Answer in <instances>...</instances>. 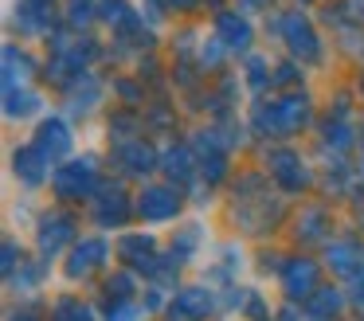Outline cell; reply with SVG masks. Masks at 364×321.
<instances>
[{
	"mask_svg": "<svg viewBox=\"0 0 364 321\" xmlns=\"http://www.w3.org/2000/svg\"><path fill=\"white\" fill-rule=\"evenodd\" d=\"M306 122H309V102L301 98V94H282L278 102H270V106H259V114H255V125H259V133H274V137L301 130Z\"/></svg>",
	"mask_w": 364,
	"mask_h": 321,
	"instance_id": "obj_1",
	"label": "cell"
},
{
	"mask_svg": "<svg viewBox=\"0 0 364 321\" xmlns=\"http://www.w3.org/2000/svg\"><path fill=\"white\" fill-rule=\"evenodd\" d=\"M95 184H98L95 161H71V164L51 172V188H55V196H63V200H87V196L95 192Z\"/></svg>",
	"mask_w": 364,
	"mask_h": 321,
	"instance_id": "obj_2",
	"label": "cell"
},
{
	"mask_svg": "<svg viewBox=\"0 0 364 321\" xmlns=\"http://www.w3.org/2000/svg\"><path fill=\"white\" fill-rule=\"evenodd\" d=\"M282 39H286V47H290L294 59H301V63L321 59V39H317L314 23H309L301 12H286L282 16Z\"/></svg>",
	"mask_w": 364,
	"mask_h": 321,
	"instance_id": "obj_3",
	"label": "cell"
},
{
	"mask_svg": "<svg viewBox=\"0 0 364 321\" xmlns=\"http://www.w3.org/2000/svg\"><path fill=\"white\" fill-rule=\"evenodd\" d=\"M176 211H181V192L168 184H149L141 188V196H137V216L141 219H173Z\"/></svg>",
	"mask_w": 364,
	"mask_h": 321,
	"instance_id": "obj_4",
	"label": "cell"
},
{
	"mask_svg": "<svg viewBox=\"0 0 364 321\" xmlns=\"http://www.w3.org/2000/svg\"><path fill=\"white\" fill-rule=\"evenodd\" d=\"M75 235V219L63 216V211H51V216L40 219V235H36V243H40V255L43 258H55L59 251H63V243H71Z\"/></svg>",
	"mask_w": 364,
	"mask_h": 321,
	"instance_id": "obj_5",
	"label": "cell"
},
{
	"mask_svg": "<svg viewBox=\"0 0 364 321\" xmlns=\"http://www.w3.org/2000/svg\"><path fill=\"white\" fill-rule=\"evenodd\" d=\"M215 298L208 294L204 286H188L181 290V294L173 298V305H168V321H204L208 313H212Z\"/></svg>",
	"mask_w": 364,
	"mask_h": 321,
	"instance_id": "obj_6",
	"label": "cell"
},
{
	"mask_svg": "<svg viewBox=\"0 0 364 321\" xmlns=\"http://www.w3.org/2000/svg\"><path fill=\"white\" fill-rule=\"evenodd\" d=\"M36 149H40L51 164L63 161V157L71 153V130H67V122H59V117H43L40 130H36Z\"/></svg>",
	"mask_w": 364,
	"mask_h": 321,
	"instance_id": "obj_7",
	"label": "cell"
},
{
	"mask_svg": "<svg viewBox=\"0 0 364 321\" xmlns=\"http://www.w3.org/2000/svg\"><path fill=\"white\" fill-rule=\"evenodd\" d=\"M282 290L298 302V298H314L317 294V266L309 258H294V263L282 266Z\"/></svg>",
	"mask_w": 364,
	"mask_h": 321,
	"instance_id": "obj_8",
	"label": "cell"
},
{
	"mask_svg": "<svg viewBox=\"0 0 364 321\" xmlns=\"http://www.w3.org/2000/svg\"><path fill=\"white\" fill-rule=\"evenodd\" d=\"M118 255L134 270H157V243H153V235H126V239H118Z\"/></svg>",
	"mask_w": 364,
	"mask_h": 321,
	"instance_id": "obj_9",
	"label": "cell"
},
{
	"mask_svg": "<svg viewBox=\"0 0 364 321\" xmlns=\"http://www.w3.org/2000/svg\"><path fill=\"white\" fill-rule=\"evenodd\" d=\"M215 36H220V43L228 47V51H247L255 31H251V23H247V16L220 12V16H215Z\"/></svg>",
	"mask_w": 364,
	"mask_h": 321,
	"instance_id": "obj_10",
	"label": "cell"
},
{
	"mask_svg": "<svg viewBox=\"0 0 364 321\" xmlns=\"http://www.w3.org/2000/svg\"><path fill=\"white\" fill-rule=\"evenodd\" d=\"M267 164H270V172H274L278 184L290 188V192H294V188H301V184L309 180V177H306V164H301V157L290 153V149H274Z\"/></svg>",
	"mask_w": 364,
	"mask_h": 321,
	"instance_id": "obj_11",
	"label": "cell"
},
{
	"mask_svg": "<svg viewBox=\"0 0 364 321\" xmlns=\"http://www.w3.org/2000/svg\"><path fill=\"white\" fill-rule=\"evenodd\" d=\"M118 164L126 172H134V177H145V172H153V164H157V153H153L149 141L129 137L126 145H118Z\"/></svg>",
	"mask_w": 364,
	"mask_h": 321,
	"instance_id": "obj_12",
	"label": "cell"
},
{
	"mask_svg": "<svg viewBox=\"0 0 364 321\" xmlns=\"http://www.w3.org/2000/svg\"><path fill=\"white\" fill-rule=\"evenodd\" d=\"M102 258H106V243L102 239H82V243H75L71 258H67V274H71V278L90 274L98 263H102Z\"/></svg>",
	"mask_w": 364,
	"mask_h": 321,
	"instance_id": "obj_13",
	"label": "cell"
},
{
	"mask_svg": "<svg viewBox=\"0 0 364 321\" xmlns=\"http://www.w3.org/2000/svg\"><path fill=\"white\" fill-rule=\"evenodd\" d=\"M12 164H16V177L24 180V184H43V177H48V157L40 153L36 145H24V149H16V157H12Z\"/></svg>",
	"mask_w": 364,
	"mask_h": 321,
	"instance_id": "obj_14",
	"label": "cell"
},
{
	"mask_svg": "<svg viewBox=\"0 0 364 321\" xmlns=\"http://www.w3.org/2000/svg\"><path fill=\"white\" fill-rule=\"evenodd\" d=\"M95 216H98V223H102V227H110V223H126V216H129L126 192H122V188H106L102 200L95 204Z\"/></svg>",
	"mask_w": 364,
	"mask_h": 321,
	"instance_id": "obj_15",
	"label": "cell"
},
{
	"mask_svg": "<svg viewBox=\"0 0 364 321\" xmlns=\"http://www.w3.org/2000/svg\"><path fill=\"white\" fill-rule=\"evenodd\" d=\"M32 59H28L20 47H4V90H16V83H28L32 78Z\"/></svg>",
	"mask_w": 364,
	"mask_h": 321,
	"instance_id": "obj_16",
	"label": "cell"
},
{
	"mask_svg": "<svg viewBox=\"0 0 364 321\" xmlns=\"http://www.w3.org/2000/svg\"><path fill=\"white\" fill-rule=\"evenodd\" d=\"M48 16H51V0H24V4L16 8V23L24 31L48 28Z\"/></svg>",
	"mask_w": 364,
	"mask_h": 321,
	"instance_id": "obj_17",
	"label": "cell"
},
{
	"mask_svg": "<svg viewBox=\"0 0 364 321\" xmlns=\"http://www.w3.org/2000/svg\"><path fill=\"white\" fill-rule=\"evenodd\" d=\"M161 164H165V172L173 180H181V184H188V180H192V153H188V149H168Z\"/></svg>",
	"mask_w": 364,
	"mask_h": 321,
	"instance_id": "obj_18",
	"label": "cell"
},
{
	"mask_svg": "<svg viewBox=\"0 0 364 321\" xmlns=\"http://www.w3.org/2000/svg\"><path fill=\"white\" fill-rule=\"evenodd\" d=\"M337 310H341V294H337V290H317V294L309 298V313H314V321L337 317Z\"/></svg>",
	"mask_w": 364,
	"mask_h": 321,
	"instance_id": "obj_19",
	"label": "cell"
},
{
	"mask_svg": "<svg viewBox=\"0 0 364 321\" xmlns=\"http://www.w3.org/2000/svg\"><path fill=\"white\" fill-rule=\"evenodd\" d=\"M4 114L9 117H28V114H36V106H40V98H36L32 90H4Z\"/></svg>",
	"mask_w": 364,
	"mask_h": 321,
	"instance_id": "obj_20",
	"label": "cell"
},
{
	"mask_svg": "<svg viewBox=\"0 0 364 321\" xmlns=\"http://www.w3.org/2000/svg\"><path fill=\"white\" fill-rule=\"evenodd\" d=\"M329 266L337 274H353L356 270V247L353 243H337V247H329Z\"/></svg>",
	"mask_w": 364,
	"mask_h": 321,
	"instance_id": "obj_21",
	"label": "cell"
},
{
	"mask_svg": "<svg viewBox=\"0 0 364 321\" xmlns=\"http://www.w3.org/2000/svg\"><path fill=\"white\" fill-rule=\"evenodd\" d=\"M55 321H95V313L82 302H75V298H63V302L55 305Z\"/></svg>",
	"mask_w": 364,
	"mask_h": 321,
	"instance_id": "obj_22",
	"label": "cell"
},
{
	"mask_svg": "<svg viewBox=\"0 0 364 321\" xmlns=\"http://www.w3.org/2000/svg\"><path fill=\"white\" fill-rule=\"evenodd\" d=\"M90 16H95V0H71V8H67V20H71L75 28L90 23Z\"/></svg>",
	"mask_w": 364,
	"mask_h": 321,
	"instance_id": "obj_23",
	"label": "cell"
},
{
	"mask_svg": "<svg viewBox=\"0 0 364 321\" xmlns=\"http://www.w3.org/2000/svg\"><path fill=\"white\" fill-rule=\"evenodd\" d=\"M223 51H228V47L220 43V36H215V39H204V47H200V63H204V67H215V63L223 59Z\"/></svg>",
	"mask_w": 364,
	"mask_h": 321,
	"instance_id": "obj_24",
	"label": "cell"
},
{
	"mask_svg": "<svg viewBox=\"0 0 364 321\" xmlns=\"http://www.w3.org/2000/svg\"><path fill=\"white\" fill-rule=\"evenodd\" d=\"M325 141H329V145H348V122L345 117H337V125H325Z\"/></svg>",
	"mask_w": 364,
	"mask_h": 321,
	"instance_id": "obj_25",
	"label": "cell"
},
{
	"mask_svg": "<svg viewBox=\"0 0 364 321\" xmlns=\"http://www.w3.org/2000/svg\"><path fill=\"white\" fill-rule=\"evenodd\" d=\"M110 321H137V305H129V302H114Z\"/></svg>",
	"mask_w": 364,
	"mask_h": 321,
	"instance_id": "obj_26",
	"label": "cell"
},
{
	"mask_svg": "<svg viewBox=\"0 0 364 321\" xmlns=\"http://www.w3.org/2000/svg\"><path fill=\"white\" fill-rule=\"evenodd\" d=\"M247 83H251L255 90L267 83V75H262V59H251V63H247Z\"/></svg>",
	"mask_w": 364,
	"mask_h": 321,
	"instance_id": "obj_27",
	"label": "cell"
},
{
	"mask_svg": "<svg viewBox=\"0 0 364 321\" xmlns=\"http://www.w3.org/2000/svg\"><path fill=\"white\" fill-rule=\"evenodd\" d=\"M12 270H16V243H4V274H12Z\"/></svg>",
	"mask_w": 364,
	"mask_h": 321,
	"instance_id": "obj_28",
	"label": "cell"
},
{
	"mask_svg": "<svg viewBox=\"0 0 364 321\" xmlns=\"http://www.w3.org/2000/svg\"><path fill=\"white\" fill-rule=\"evenodd\" d=\"M270 0H239V8H247V12H255V8H267Z\"/></svg>",
	"mask_w": 364,
	"mask_h": 321,
	"instance_id": "obj_29",
	"label": "cell"
},
{
	"mask_svg": "<svg viewBox=\"0 0 364 321\" xmlns=\"http://www.w3.org/2000/svg\"><path fill=\"white\" fill-rule=\"evenodd\" d=\"M168 4H173V8H181V12H184V8H192L196 0H168Z\"/></svg>",
	"mask_w": 364,
	"mask_h": 321,
	"instance_id": "obj_30",
	"label": "cell"
},
{
	"mask_svg": "<svg viewBox=\"0 0 364 321\" xmlns=\"http://www.w3.org/2000/svg\"><path fill=\"white\" fill-rule=\"evenodd\" d=\"M9 321H36V317H32V313H12Z\"/></svg>",
	"mask_w": 364,
	"mask_h": 321,
	"instance_id": "obj_31",
	"label": "cell"
}]
</instances>
